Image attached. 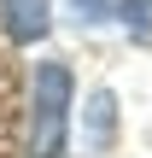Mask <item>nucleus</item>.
Returning <instances> with one entry per match:
<instances>
[{"label": "nucleus", "instance_id": "nucleus-1", "mask_svg": "<svg viewBox=\"0 0 152 158\" xmlns=\"http://www.w3.org/2000/svg\"><path fill=\"white\" fill-rule=\"evenodd\" d=\"M70 64L41 59L35 64V117H29V158H64L70 147Z\"/></svg>", "mask_w": 152, "mask_h": 158}, {"label": "nucleus", "instance_id": "nucleus-3", "mask_svg": "<svg viewBox=\"0 0 152 158\" xmlns=\"http://www.w3.org/2000/svg\"><path fill=\"white\" fill-rule=\"evenodd\" d=\"M88 123H94V147H105V141H111V123H117V100H111L105 88L88 100Z\"/></svg>", "mask_w": 152, "mask_h": 158}, {"label": "nucleus", "instance_id": "nucleus-2", "mask_svg": "<svg viewBox=\"0 0 152 158\" xmlns=\"http://www.w3.org/2000/svg\"><path fill=\"white\" fill-rule=\"evenodd\" d=\"M47 0H6V29H12V41H35V35H47Z\"/></svg>", "mask_w": 152, "mask_h": 158}, {"label": "nucleus", "instance_id": "nucleus-4", "mask_svg": "<svg viewBox=\"0 0 152 158\" xmlns=\"http://www.w3.org/2000/svg\"><path fill=\"white\" fill-rule=\"evenodd\" d=\"M129 18H152V6H135V12H129Z\"/></svg>", "mask_w": 152, "mask_h": 158}]
</instances>
